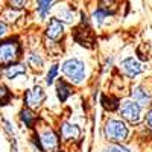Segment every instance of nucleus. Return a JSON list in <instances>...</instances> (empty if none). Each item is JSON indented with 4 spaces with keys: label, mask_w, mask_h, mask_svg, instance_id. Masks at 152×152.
Returning a JSON list of instances; mask_svg holds the SVG:
<instances>
[{
    "label": "nucleus",
    "mask_w": 152,
    "mask_h": 152,
    "mask_svg": "<svg viewBox=\"0 0 152 152\" xmlns=\"http://www.w3.org/2000/svg\"><path fill=\"white\" fill-rule=\"evenodd\" d=\"M146 120H148V123H149V125L152 126V110H151V111L148 113V116H146Z\"/></svg>",
    "instance_id": "24"
},
{
    "label": "nucleus",
    "mask_w": 152,
    "mask_h": 152,
    "mask_svg": "<svg viewBox=\"0 0 152 152\" xmlns=\"http://www.w3.org/2000/svg\"><path fill=\"white\" fill-rule=\"evenodd\" d=\"M102 11L104 12H110V5L114 8V0H102Z\"/></svg>",
    "instance_id": "21"
},
{
    "label": "nucleus",
    "mask_w": 152,
    "mask_h": 152,
    "mask_svg": "<svg viewBox=\"0 0 152 152\" xmlns=\"http://www.w3.org/2000/svg\"><path fill=\"white\" fill-rule=\"evenodd\" d=\"M56 91H58V99L61 100V102H64V100L72 94V88L64 81H59L58 82V87H56Z\"/></svg>",
    "instance_id": "11"
},
{
    "label": "nucleus",
    "mask_w": 152,
    "mask_h": 152,
    "mask_svg": "<svg viewBox=\"0 0 152 152\" xmlns=\"http://www.w3.org/2000/svg\"><path fill=\"white\" fill-rule=\"evenodd\" d=\"M28 0H9V3H11V8H14V9H20L23 8L24 5H26Z\"/></svg>",
    "instance_id": "20"
},
{
    "label": "nucleus",
    "mask_w": 152,
    "mask_h": 152,
    "mask_svg": "<svg viewBox=\"0 0 152 152\" xmlns=\"http://www.w3.org/2000/svg\"><path fill=\"white\" fill-rule=\"evenodd\" d=\"M62 31H64V26H62V23L58 20V18H52L49 21V26H47V37L50 40H58V38L62 35Z\"/></svg>",
    "instance_id": "7"
},
{
    "label": "nucleus",
    "mask_w": 152,
    "mask_h": 152,
    "mask_svg": "<svg viewBox=\"0 0 152 152\" xmlns=\"http://www.w3.org/2000/svg\"><path fill=\"white\" fill-rule=\"evenodd\" d=\"M56 73H58V66H53L52 69H50V72L47 73V78H46V84H47V85H52Z\"/></svg>",
    "instance_id": "16"
},
{
    "label": "nucleus",
    "mask_w": 152,
    "mask_h": 152,
    "mask_svg": "<svg viewBox=\"0 0 152 152\" xmlns=\"http://www.w3.org/2000/svg\"><path fill=\"white\" fill-rule=\"evenodd\" d=\"M29 64L34 67V69H40L43 66V59L40 55H37V53H32L31 58H29Z\"/></svg>",
    "instance_id": "14"
},
{
    "label": "nucleus",
    "mask_w": 152,
    "mask_h": 152,
    "mask_svg": "<svg viewBox=\"0 0 152 152\" xmlns=\"http://www.w3.org/2000/svg\"><path fill=\"white\" fill-rule=\"evenodd\" d=\"M122 70H123L126 75H128V76L134 78V76L140 75V73L143 72V67H142V64H140V62H138L137 59L128 58V59L122 61Z\"/></svg>",
    "instance_id": "6"
},
{
    "label": "nucleus",
    "mask_w": 152,
    "mask_h": 152,
    "mask_svg": "<svg viewBox=\"0 0 152 152\" xmlns=\"http://www.w3.org/2000/svg\"><path fill=\"white\" fill-rule=\"evenodd\" d=\"M105 132H107L110 140L122 142V140L126 138V135H128V128H126V125L122 120H110L107 123Z\"/></svg>",
    "instance_id": "2"
},
{
    "label": "nucleus",
    "mask_w": 152,
    "mask_h": 152,
    "mask_svg": "<svg viewBox=\"0 0 152 152\" xmlns=\"http://www.w3.org/2000/svg\"><path fill=\"white\" fill-rule=\"evenodd\" d=\"M53 0H38V11H40V15L46 17V14L50 9V5H52Z\"/></svg>",
    "instance_id": "13"
},
{
    "label": "nucleus",
    "mask_w": 152,
    "mask_h": 152,
    "mask_svg": "<svg viewBox=\"0 0 152 152\" xmlns=\"http://www.w3.org/2000/svg\"><path fill=\"white\" fill-rule=\"evenodd\" d=\"M59 17H62L64 20L70 21L72 20V12H66V11H59Z\"/></svg>",
    "instance_id": "22"
},
{
    "label": "nucleus",
    "mask_w": 152,
    "mask_h": 152,
    "mask_svg": "<svg viewBox=\"0 0 152 152\" xmlns=\"http://www.w3.org/2000/svg\"><path fill=\"white\" fill-rule=\"evenodd\" d=\"M34 119H35V116L29 111V110H24V111H21V120L26 123L28 126H31L32 125V122H34Z\"/></svg>",
    "instance_id": "15"
},
{
    "label": "nucleus",
    "mask_w": 152,
    "mask_h": 152,
    "mask_svg": "<svg viewBox=\"0 0 152 152\" xmlns=\"http://www.w3.org/2000/svg\"><path fill=\"white\" fill-rule=\"evenodd\" d=\"M132 99L135 100V102L138 105H148L151 102V96L146 93V90H143L142 87H135L132 90Z\"/></svg>",
    "instance_id": "9"
},
{
    "label": "nucleus",
    "mask_w": 152,
    "mask_h": 152,
    "mask_svg": "<svg viewBox=\"0 0 152 152\" xmlns=\"http://www.w3.org/2000/svg\"><path fill=\"white\" fill-rule=\"evenodd\" d=\"M105 15H107V12H104L102 9H99V11H96L94 14H93V18H94V21L99 24H102V21H104V18H105Z\"/></svg>",
    "instance_id": "18"
},
{
    "label": "nucleus",
    "mask_w": 152,
    "mask_h": 152,
    "mask_svg": "<svg viewBox=\"0 0 152 152\" xmlns=\"http://www.w3.org/2000/svg\"><path fill=\"white\" fill-rule=\"evenodd\" d=\"M62 73H64L67 78L72 82H81L84 79V75H85V67H84V62L79 59H67L64 64H62Z\"/></svg>",
    "instance_id": "1"
},
{
    "label": "nucleus",
    "mask_w": 152,
    "mask_h": 152,
    "mask_svg": "<svg viewBox=\"0 0 152 152\" xmlns=\"http://www.w3.org/2000/svg\"><path fill=\"white\" fill-rule=\"evenodd\" d=\"M9 100V91L5 87H0V105H5Z\"/></svg>",
    "instance_id": "17"
},
{
    "label": "nucleus",
    "mask_w": 152,
    "mask_h": 152,
    "mask_svg": "<svg viewBox=\"0 0 152 152\" xmlns=\"http://www.w3.org/2000/svg\"><path fill=\"white\" fill-rule=\"evenodd\" d=\"M44 99H46V94L40 85H35L32 90H29L26 93V104L29 107H38Z\"/></svg>",
    "instance_id": "5"
},
{
    "label": "nucleus",
    "mask_w": 152,
    "mask_h": 152,
    "mask_svg": "<svg viewBox=\"0 0 152 152\" xmlns=\"http://www.w3.org/2000/svg\"><path fill=\"white\" fill-rule=\"evenodd\" d=\"M5 75H6V78L14 79V78H17V76H20V75H24V66H20V64H17V66H9V67L6 69Z\"/></svg>",
    "instance_id": "12"
},
{
    "label": "nucleus",
    "mask_w": 152,
    "mask_h": 152,
    "mask_svg": "<svg viewBox=\"0 0 152 152\" xmlns=\"http://www.w3.org/2000/svg\"><path fill=\"white\" fill-rule=\"evenodd\" d=\"M140 111H142V107L135 100H125L120 105V114L123 116V119L129 120L132 123L138 122V119H140Z\"/></svg>",
    "instance_id": "4"
},
{
    "label": "nucleus",
    "mask_w": 152,
    "mask_h": 152,
    "mask_svg": "<svg viewBox=\"0 0 152 152\" xmlns=\"http://www.w3.org/2000/svg\"><path fill=\"white\" fill-rule=\"evenodd\" d=\"M41 145L46 151H55L58 148V138L52 131H44L41 134Z\"/></svg>",
    "instance_id": "8"
},
{
    "label": "nucleus",
    "mask_w": 152,
    "mask_h": 152,
    "mask_svg": "<svg viewBox=\"0 0 152 152\" xmlns=\"http://www.w3.org/2000/svg\"><path fill=\"white\" fill-rule=\"evenodd\" d=\"M5 34H6V26L3 23H0V37H3Z\"/></svg>",
    "instance_id": "23"
},
{
    "label": "nucleus",
    "mask_w": 152,
    "mask_h": 152,
    "mask_svg": "<svg viewBox=\"0 0 152 152\" xmlns=\"http://www.w3.org/2000/svg\"><path fill=\"white\" fill-rule=\"evenodd\" d=\"M61 132H62V137L64 138H76V137H79V128L76 125H72V123H64L62 125Z\"/></svg>",
    "instance_id": "10"
},
{
    "label": "nucleus",
    "mask_w": 152,
    "mask_h": 152,
    "mask_svg": "<svg viewBox=\"0 0 152 152\" xmlns=\"http://www.w3.org/2000/svg\"><path fill=\"white\" fill-rule=\"evenodd\" d=\"M18 56V44L17 41H3L0 43V64H11Z\"/></svg>",
    "instance_id": "3"
},
{
    "label": "nucleus",
    "mask_w": 152,
    "mask_h": 152,
    "mask_svg": "<svg viewBox=\"0 0 152 152\" xmlns=\"http://www.w3.org/2000/svg\"><path fill=\"white\" fill-rule=\"evenodd\" d=\"M107 152H129V149L125 148V146H122V145H111V146L107 149Z\"/></svg>",
    "instance_id": "19"
}]
</instances>
